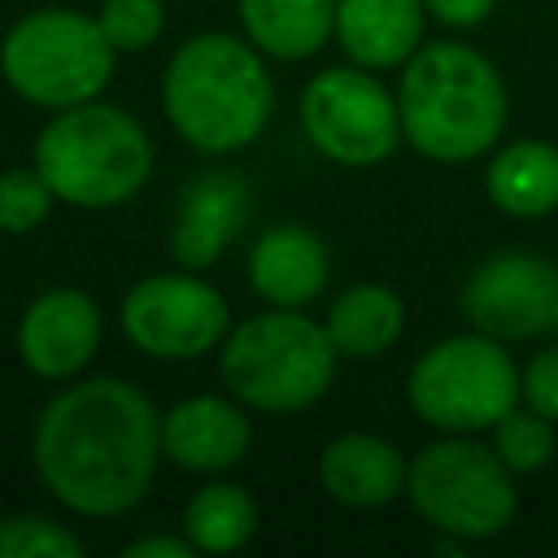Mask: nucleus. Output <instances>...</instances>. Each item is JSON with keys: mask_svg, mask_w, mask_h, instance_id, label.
<instances>
[{"mask_svg": "<svg viewBox=\"0 0 558 558\" xmlns=\"http://www.w3.org/2000/svg\"><path fill=\"white\" fill-rule=\"evenodd\" d=\"M52 187L44 183L39 170H0V231L9 235H22V231H35L48 214H52Z\"/></svg>", "mask_w": 558, "mask_h": 558, "instance_id": "obj_24", "label": "nucleus"}, {"mask_svg": "<svg viewBox=\"0 0 558 558\" xmlns=\"http://www.w3.org/2000/svg\"><path fill=\"white\" fill-rule=\"evenodd\" d=\"M519 397L523 392L510 353L484 331L449 336L410 366V405L436 432H484L506 410H514Z\"/></svg>", "mask_w": 558, "mask_h": 558, "instance_id": "obj_8", "label": "nucleus"}, {"mask_svg": "<svg viewBox=\"0 0 558 558\" xmlns=\"http://www.w3.org/2000/svg\"><path fill=\"white\" fill-rule=\"evenodd\" d=\"M35 170L57 201L78 209H109L131 201L153 174L148 131L118 105L83 100L57 109L35 140Z\"/></svg>", "mask_w": 558, "mask_h": 558, "instance_id": "obj_4", "label": "nucleus"}, {"mask_svg": "<svg viewBox=\"0 0 558 558\" xmlns=\"http://www.w3.org/2000/svg\"><path fill=\"white\" fill-rule=\"evenodd\" d=\"M244 218V187L231 174H201L187 192H183V209H179V227H174V257L192 270L209 266L222 244L235 235Z\"/></svg>", "mask_w": 558, "mask_h": 558, "instance_id": "obj_17", "label": "nucleus"}, {"mask_svg": "<svg viewBox=\"0 0 558 558\" xmlns=\"http://www.w3.org/2000/svg\"><path fill=\"white\" fill-rule=\"evenodd\" d=\"M100 344V310L78 288H52L35 296L17 323V357L39 379L78 375Z\"/></svg>", "mask_w": 558, "mask_h": 558, "instance_id": "obj_12", "label": "nucleus"}, {"mask_svg": "<svg viewBox=\"0 0 558 558\" xmlns=\"http://www.w3.org/2000/svg\"><path fill=\"white\" fill-rule=\"evenodd\" d=\"M240 22L266 57L301 61L336 35V0H240Z\"/></svg>", "mask_w": 558, "mask_h": 558, "instance_id": "obj_19", "label": "nucleus"}, {"mask_svg": "<svg viewBox=\"0 0 558 558\" xmlns=\"http://www.w3.org/2000/svg\"><path fill=\"white\" fill-rule=\"evenodd\" d=\"M336 357L340 353L323 323L301 310L270 305L227 331L218 371L235 401L266 414H292L331 388Z\"/></svg>", "mask_w": 558, "mask_h": 558, "instance_id": "obj_5", "label": "nucleus"}, {"mask_svg": "<svg viewBox=\"0 0 558 558\" xmlns=\"http://www.w3.org/2000/svg\"><path fill=\"white\" fill-rule=\"evenodd\" d=\"M519 392H523V401L536 414H545L549 423H558V344L554 349H541L527 362V371L519 375Z\"/></svg>", "mask_w": 558, "mask_h": 558, "instance_id": "obj_26", "label": "nucleus"}, {"mask_svg": "<svg viewBox=\"0 0 558 558\" xmlns=\"http://www.w3.org/2000/svg\"><path fill=\"white\" fill-rule=\"evenodd\" d=\"M122 331L148 357L187 362L227 340L231 310L222 292L196 275H148L122 296Z\"/></svg>", "mask_w": 558, "mask_h": 558, "instance_id": "obj_10", "label": "nucleus"}, {"mask_svg": "<svg viewBox=\"0 0 558 558\" xmlns=\"http://www.w3.org/2000/svg\"><path fill=\"white\" fill-rule=\"evenodd\" d=\"M248 283L262 301L301 310L327 288V248L310 227L283 222L262 231L248 253Z\"/></svg>", "mask_w": 558, "mask_h": 558, "instance_id": "obj_15", "label": "nucleus"}, {"mask_svg": "<svg viewBox=\"0 0 558 558\" xmlns=\"http://www.w3.org/2000/svg\"><path fill=\"white\" fill-rule=\"evenodd\" d=\"M488 201L510 218H545L558 209V148L541 140H514L506 144L488 174H484Z\"/></svg>", "mask_w": 558, "mask_h": 558, "instance_id": "obj_18", "label": "nucleus"}, {"mask_svg": "<svg viewBox=\"0 0 558 558\" xmlns=\"http://www.w3.org/2000/svg\"><path fill=\"white\" fill-rule=\"evenodd\" d=\"M432 17H440L445 26H475L493 13L497 0H423Z\"/></svg>", "mask_w": 558, "mask_h": 558, "instance_id": "obj_27", "label": "nucleus"}, {"mask_svg": "<svg viewBox=\"0 0 558 558\" xmlns=\"http://www.w3.org/2000/svg\"><path fill=\"white\" fill-rule=\"evenodd\" d=\"M401 135L432 161H471L506 131V83L471 44L440 39L418 48L397 87Z\"/></svg>", "mask_w": 558, "mask_h": 558, "instance_id": "obj_2", "label": "nucleus"}, {"mask_svg": "<svg viewBox=\"0 0 558 558\" xmlns=\"http://www.w3.org/2000/svg\"><path fill=\"white\" fill-rule=\"evenodd\" d=\"M257 532V501L244 484L214 480L192 493L183 506V536L201 554H235L253 541Z\"/></svg>", "mask_w": 558, "mask_h": 558, "instance_id": "obj_21", "label": "nucleus"}, {"mask_svg": "<svg viewBox=\"0 0 558 558\" xmlns=\"http://www.w3.org/2000/svg\"><path fill=\"white\" fill-rule=\"evenodd\" d=\"M323 327L340 357H379L397 344L405 327V305L384 283H353L331 301Z\"/></svg>", "mask_w": 558, "mask_h": 558, "instance_id": "obj_20", "label": "nucleus"}, {"mask_svg": "<svg viewBox=\"0 0 558 558\" xmlns=\"http://www.w3.org/2000/svg\"><path fill=\"white\" fill-rule=\"evenodd\" d=\"M35 471L74 514L118 519L153 484L161 418L153 401L113 375L70 384L35 423Z\"/></svg>", "mask_w": 558, "mask_h": 558, "instance_id": "obj_1", "label": "nucleus"}, {"mask_svg": "<svg viewBox=\"0 0 558 558\" xmlns=\"http://www.w3.org/2000/svg\"><path fill=\"white\" fill-rule=\"evenodd\" d=\"M253 445V427L227 397H187L161 414V453L183 471H227Z\"/></svg>", "mask_w": 558, "mask_h": 558, "instance_id": "obj_13", "label": "nucleus"}, {"mask_svg": "<svg viewBox=\"0 0 558 558\" xmlns=\"http://www.w3.org/2000/svg\"><path fill=\"white\" fill-rule=\"evenodd\" d=\"M192 541L187 536H140L131 545H122V558H192Z\"/></svg>", "mask_w": 558, "mask_h": 558, "instance_id": "obj_28", "label": "nucleus"}, {"mask_svg": "<svg viewBox=\"0 0 558 558\" xmlns=\"http://www.w3.org/2000/svg\"><path fill=\"white\" fill-rule=\"evenodd\" d=\"M161 105L170 126L196 153L248 148L275 109L262 48L222 31L192 35L161 74Z\"/></svg>", "mask_w": 558, "mask_h": 558, "instance_id": "obj_3", "label": "nucleus"}, {"mask_svg": "<svg viewBox=\"0 0 558 558\" xmlns=\"http://www.w3.org/2000/svg\"><path fill=\"white\" fill-rule=\"evenodd\" d=\"M554 331H558V314H554Z\"/></svg>", "mask_w": 558, "mask_h": 558, "instance_id": "obj_29", "label": "nucleus"}, {"mask_svg": "<svg viewBox=\"0 0 558 558\" xmlns=\"http://www.w3.org/2000/svg\"><path fill=\"white\" fill-rule=\"evenodd\" d=\"M462 314L493 340H532L554 327L558 266L541 253H497L471 270Z\"/></svg>", "mask_w": 558, "mask_h": 558, "instance_id": "obj_11", "label": "nucleus"}, {"mask_svg": "<svg viewBox=\"0 0 558 558\" xmlns=\"http://www.w3.org/2000/svg\"><path fill=\"white\" fill-rule=\"evenodd\" d=\"M554 423L545 414H536L532 405L527 410H506L497 423H493V453L514 471V475H527V471H541L549 458H554Z\"/></svg>", "mask_w": 558, "mask_h": 558, "instance_id": "obj_22", "label": "nucleus"}, {"mask_svg": "<svg viewBox=\"0 0 558 558\" xmlns=\"http://www.w3.org/2000/svg\"><path fill=\"white\" fill-rule=\"evenodd\" d=\"M405 471L401 449L371 432H344L318 453V484L344 506H388L405 493Z\"/></svg>", "mask_w": 558, "mask_h": 558, "instance_id": "obj_16", "label": "nucleus"}, {"mask_svg": "<svg viewBox=\"0 0 558 558\" xmlns=\"http://www.w3.org/2000/svg\"><path fill=\"white\" fill-rule=\"evenodd\" d=\"M301 126L336 166H375L401 140L397 96L362 65L314 74L301 92Z\"/></svg>", "mask_w": 558, "mask_h": 558, "instance_id": "obj_9", "label": "nucleus"}, {"mask_svg": "<svg viewBox=\"0 0 558 558\" xmlns=\"http://www.w3.org/2000/svg\"><path fill=\"white\" fill-rule=\"evenodd\" d=\"M423 0H336V39L362 70H392L418 52Z\"/></svg>", "mask_w": 558, "mask_h": 558, "instance_id": "obj_14", "label": "nucleus"}, {"mask_svg": "<svg viewBox=\"0 0 558 558\" xmlns=\"http://www.w3.org/2000/svg\"><path fill=\"white\" fill-rule=\"evenodd\" d=\"M113 57L118 48L105 39L96 17L74 9H35L9 26L0 44V74L22 100L57 113L96 100L113 74Z\"/></svg>", "mask_w": 558, "mask_h": 558, "instance_id": "obj_6", "label": "nucleus"}, {"mask_svg": "<svg viewBox=\"0 0 558 558\" xmlns=\"http://www.w3.org/2000/svg\"><path fill=\"white\" fill-rule=\"evenodd\" d=\"M510 466L493 453V445H475L471 436L436 440L410 458L405 497L410 506L453 541H488L514 519V484Z\"/></svg>", "mask_w": 558, "mask_h": 558, "instance_id": "obj_7", "label": "nucleus"}, {"mask_svg": "<svg viewBox=\"0 0 558 558\" xmlns=\"http://www.w3.org/2000/svg\"><path fill=\"white\" fill-rule=\"evenodd\" d=\"M78 554L83 541L44 514L0 519V558H78Z\"/></svg>", "mask_w": 558, "mask_h": 558, "instance_id": "obj_23", "label": "nucleus"}, {"mask_svg": "<svg viewBox=\"0 0 558 558\" xmlns=\"http://www.w3.org/2000/svg\"><path fill=\"white\" fill-rule=\"evenodd\" d=\"M96 22L118 52H140L161 35L166 9H161V0H105Z\"/></svg>", "mask_w": 558, "mask_h": 558, "instance_id": "obj_25", "label": "nucleus"}]
</instances>
